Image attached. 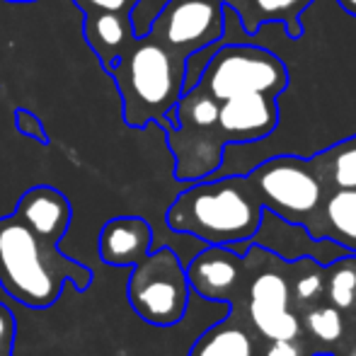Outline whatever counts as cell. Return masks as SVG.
Masks as SVG:
<instances>
[{"label": "cell", "instance_id": "6da1fadb", "mask_svg": "<svg viewBox=\"0 0 356 356\" xmlns=\"http://www.w3.org/2000/svg\"><path fill=\"white\" fill-rule=\"evenodd\" d=\"M88 291L92 269L39 238L19 216L0 218V289L24 308L47 310L61 298L63 286Z\"/></svg>", "mask_w": 356, "mask_h": 356}, {"label": "cell", "instance_id": "7a4b0ae2", "mask_svg": "<svg viewBox=\"0 0 356 356\" xmlns=\"http://www.w3.org/2000/svg\"><path fill=\"white\" fill-rule=\"evenodd\" d=\"M262 211L248 177L213 175L189 184L170 204L165 220L172 233L194 235L207 245L233 248L252 243L262 223Z\"/></svg>", "mask_w": 356, "mask_h": 356}, {"label": "cell", "instance_id": "3957f363", "mask_svg": "<svg viewBox=\"0 0 356 356\" xmlns=\"http://www.w3.org/2000/svg\"><path fill=\"white\" fill-rule=\"evenodd\" d=\"M184 71L187 58L150 32L134 37L107 71L122 97L124 124L131 129L165 127L170 109L184 92Z\"/></svg>", "mask_w": 356, "mask_h": 356}, {"label": "cell", "instance_id": "277c9868", "mask_svg": "<svg viewBox=\"0 0 356 356\" xmlns=\"http://www.w3.org/2000/svg\"><path fill=\"white\" fill-rule=\"evenodd\" d=\"M187 267L170 248L150 250L131 267L127 284L129 305L153 327H175L189 305Z\"/></svg>", "mask_w": 356, "mask_h": 356}, {"label": "cell", "instance_id": "5b68a950", "mask_svg": "<svg viewBox=\"0 0 356 356\" xmlns=\"http://www.w3.org/2000/svg\"><path fill=\"white\" fill-rule=\"evenodd\" d=\"M248 179L262 209L303 228L315 218L327 194L310 160L293 158V155L267 160L254 168Z\"/></svg>", "mask_w": 356, "mask_h": 356}, {"label": "cell", "instance_id": "8992f818", "mask_svg": "<svg viewBox=\"0 0 356 356\" xmlns=\"http://www.w3.org/2000/svg\"><path fill=\"white\" fill-rule=\"evenodd\" d=\"M250 262V279L248 289H245L243 303L235 310H243L248 323L257 330L259 337L269 339V342H279V339H300L303 334V323L298 315L291 310V277L286 274V264L279 262L282 267L269 264L267 269H259L254 274L252 257L248 254ZM272 262H277L274 254Z\"/></svg>", "mask_w": 356, "mask_h": 356}, {"label": "cell", "instance_id": "52a82bcc", "mask_svg": "<svg viewBox=\"0 0 356 356\" xmlns=\"http://www.w3.org/2000/svg\"><path fill=\"white\" fill-rule=\"evenodd\" d=\"M148 32L175 54H192L223 42L225 8L220 0H165Z\"/></svg>", "mask_w": 356, "mask_h": 356}, {"label": "cell", "instance_id": "ba28073f", "mask_svg": "<svg viewBox=\"0 0 356 356\" xmlns=\"http://www.w3.org/2000/svg\"><path fill=\"white\" fill-rule=\"evenodd\" d=\"M187 279L189 289L197 291L202 298L225 300L230 303V308H238L248 289L250 262L248 257H240L230 248L209 245L189 262Z\"/></svg>", "mask_w": 356, "mask_h": 356}, {"label": "cell", "instance_id": "9c48e42d", "mask_svg": "<svg viewBox=\"0 0 356 356\" xmlns=\"http://www.w3.org/2000/svg\"><path fill=\"white\" fill-rule=\"evenodd\" d=\"M138 0H73L83 13V34L88 47L109 71L117 56L136 37L131 27V10Z\"/></svg>", "mask_w": 356, "mask_h": 356}, {"label": "cell", "instance_id": "30bf717a", "mask_svg": "<svg viewBox=\"0 0 356 356\" xmlns=\"http://www.w3.org/2000/svg\"><path fill=\"white\" fill-rule=\"evenodd\" d=\"M13 213L19 216L39 238L51 245H61L73 220V207L68 197L61 189L49 187V184H37L27 189L19 197Z\"/></svg>", "mask_w": 356, "mask_h": 356}, {"label": "cell", "instance_id": "8fae6325", "mask_svg": "<svg viewBox=\"0 0 356 356\" xmlns=\"http://www.w3.org/2000/svg\"><path fill=\"white\" fill-rule=\"evenodd\" d=\"M153 248V228L141 216H117L102 225L97 238L99 259L109 267H134Z\"/></svg>", "mask_w": 356, "mask_h": 356}, {"label": "cell", "instance_id": "7c38bea8", "mask_svg": "<svg viewBox=\"0 0 356 356\" xmlns=\"http://www.w3.org/2000/svg\"><path fill=\"white\" fill-rule=\"evenodd\" d=\"M238 17L240 32L254 37L267 24H284L291 39L303 37L300 15L313 0H220Z\"/></svg>", "mask_w": 356, "mask_h": 356}, {"label": "cell", "instance_id": "4fadbf2b", "mask_svg": "<svg viewBox=\"0 0 356 356\" xmlns=\"http://www.w3.org/2000/svg\"><path fill=\"white\" fill-rule=\"evenodd\" d=\"M305 230L356 254V189H330Z\"/></svg>", "mask_w": 356, "mask_h": 356}, {"label": "cell", "instance_id": "5bb4252c", "mask_svg": "<svg viewBox=\"0 0 356 356\" xmlns=\"http://www.w3.org/2000/svg\"><path fill=\"white\" fill-rule=\"evenodd\" d=\"M257 330L248 323L243 310L230 308V315L209 327L189 349V356H262Z\"/></svg>", "mask_w": 356, "mask_h": 356}, {"label": "cell", "instance_id": "9a60e30c", "mask_svg": "<svg viewBox=\"0 0 356 356\" xmlns=\"http://www.w3.org/2000/svg\"><path fill=\"white\" fill-rule=\"evenodd\" d=\"M325 189H356V136L310 158Z\"/></svg>", "mask_w": 356, "mask_h": 356}, {"label": "cell", "instance_id": "2e32d148", "mask_svg": "<svg viewBox=\"0 0 356 356\" xmlns=\"http://www.w3.org/2000/svg\"><path fill=\"white\" fill-rule=\"evenodd\" d=\"M325 293L339 310L356 305V254L347 252L325 269Z\"/></svg>", "mask_w": 356, "mask_h": 356}, {"label": "cell", "instance_id": "e0dca14e", "mask_svg": "<svg viewBox=\"0 0 356 356\" xmlns=\"http://www.w3.org/2000/svg\"><path fill=\"white\" fill-rule=\"evenodd\" d=\"M300 323H303L305 332H308L310 337L318 339V342H325V344L339 342L344 334V315H342V310L334 308L332 303L313 305Z\"/></svg>", "mask_w": 356, "mask_h": 356}, {"label": "cell", "instance_id": "ac0fdd59", "mask_svg": "<svg viewBox=\"0 0 356 356\" xmlns=\"http://www.w3.org/2000/svg\"><path fill=\"white\" fill-rule=\"evenodd\" d=\"M15 129H17L22 136L34 138V141H39V143H49L47 129H44L42 119L34 112H29V109H15Z\"/></svg>", "mask_w": 356, "mask_h": 356}, {"label": "cell", "instance_id": "d6986e66", "mask_svg": "<svg viewBox=\"0 0 356 356\" xmlns=\"http://www.w3.org/2000/svg\"><path fill=\"white\" fill-rule=\"evenodd\" d=\"M165 5V0H138L131 10V27H134V34H145L153 22L155 13Z\"/></svg>", "mask_w": 356, "mask_h": 356}, {"label": "cell", "instance_id": "ffe728a7", "mask_svg": "<svg viewBox=\"0 0 356 356\" xmlns=\"http://www.w3.org/2000/svg\"><path fill=\"white\" fill-rule=\"evenodd\" d=\"M15 337H17V320L8 305L0 303V354L13 356Z\"/></svg>", "mask_w": 356, "mask_h": 356}, {"label": "cell", "instance_id": "44dd1931", "mask_svg": "<svg viewBox=\"0 0 356 356\" xmlns=\"http://www.w3.org/2000/svg\"><path fill=\"white\" fill-rule=\"evenodd\" d=\"M262 356H303V349H300L298 339H279V342L269 344Z\"/></svg>", "mask_w": 356, "mask_h": 356}, {"label": "cell", "instance_id": "7402d4cb", "mask_svg": "<svg viewBox=\"0 0 356 356\" xmlns=\"http://www.w3.org/2000/svg\"><path fill=\"white\" fill-rule=\"evenodd\" d=\"M339 5H342L347 13H352L354 17H356V0H339Z\"/></svg>", "mask_w": 356, "mask_h": 356}, {"label": "cell", "instance_id": "603a6c76", "mask_svg": "<svg viewBox=\"0 0 356 356\" xmlns=\"http://www.w3.org/2000/svg\"><path fill=\"white\" fill-rule=\"evenodd\" d=\"M0 356H5V354H0Z\"/></svg>", "mask_w": 356, "mask_h": 356}]
</instances>
